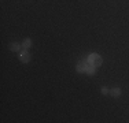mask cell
<instances>
[{"label": "cell", "instance_id": "6da1fadb", "mask_svg": "<svg viewBox=\"0 0 129 123\" xmlns=\"http://www.w3.org/2000/svg\"><path fill=\"white\" fill-rule=\"evenodd\" d=\"M19 60L22 62V63H27V62L30 60V53H29L27 51L19 52Z\"/></svg>", "mask_w": 129, "mask_h": 123}, {"label": "cell", "instance_id": "7a4b0ae2", "mask_svg": "<svg viewBox=\"0 0 129 123\" xmlns=\"http://www.w3.org/2000/svg\"><path fill=\"white\" fill-rule=\"evenodd\" d=\"M87 64H88V62H80V63L77 64V67H76V70H77L78 73H85Z\"/></svg>", "mask_w": 129, "mask_h": 123}, {"label": "cell", "instance_id": "3957f363", "mask_svg": "<svg viewBox=\"0 0 129 123\" xmlns=\"http://www.w3.org/2000/svg\"><path fill=\"white\" fill-rule=\"evenodd\" d=\"M21 47H22V44H18V42H11V44H10V51L19 52L21 51Z\"/></svg>", "mask_w": 129, "mask_h": 123}, {"label": "cell", "instance_id": "277c9868", "mask_svg": "<svg viewBox=\"0 0 129 123\" xmlns=\"http://www.w3.org/2000/svg\"><path fill=\"white\" fill-rule=\"evenodd\" d=\"M92 66H95L96 69L99 66H102V57H100L99 55H96V56H95V59L92 60Z\"/></svg>", "mask_w": 129, "mask_h": 123}, {"label": "cell", "instance_id": "5b68a950", "mask_svg": "<svg viewBox=\"0 0 129 123\" xmlns=\"http://www.w3.org/2000/svg\"><path fill=\"white\" fill-rule=\"evenodd\" d=\"M109 93L111 94L113 97H118V96H121V89H119V88H113Z\"/></svg>", "mask_w": 129, "mask_h": 123}, {"label": "cell", "instance_id": "8992f818", "mask_svg": "<svg viewBox=\"0 0 129 123\" xmlns=\"http://www.w3.org/2000/svg\"><path fill=\"white\" fill-rule=\"evenodd\" d=\"M85 73L88 74V75H93L95 73H96V67L89 64V66H87V70H85Z\"/></svg>", "mask_w": 129, "mask_h": 123}, {"label": "cell", "instance_id": "52a82bcc", "mask_svg": "<svg viewBox=\"0 0 129 123\" xmlns=\"http://www.w3.org/2000/svg\"><path fill=\"white\" fill-rule=\"evenodd\" d=\"M32 44H33V42H32V40H30V38H26L25 41L22 42V47L25 48V49H29L30 47H32Z\"/></svg>", "mask_w": 129, "mask_h": 123}, {"label": "cell", "instance_id": "ba28073f", "mask_svg": "<svg viewBox=\"0 0 129 123\" xmlns=\"http://www.w3.org/2000/svg\"><path fill=\"white\" fill-rule=\"evenodd\" d=\"M102 93H103V94H107V93H109V90H107V88H104V86H103V88H102Z\"/></svg>", "mask_w": 129, "mask_h": 123}]
</instances>
